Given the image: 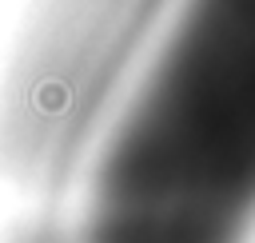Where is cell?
<instances>
[{
    "label": "cell",
    "instance_id": "cell-2",
    "mask_svg": "<svg viewBox=\"0 0 255 243\" xmlns=\"http://www.w3.org/2000/svg\"><path fill=\"white\" fill-rule=\"evenodd\" d=\"M171 0H44L0 100V167L56 183L92 151Z\"/></svg>",
    "mask_w": 255,
    "mask_h": 243
},
{
    "label": "cell",
    "instance_id": "cell-1",
    "mask_svg": "<svg viewBox=\"0 0 255 243\" xmlns=\"http://www.w3.org/2000/svg\"><path fill=\"white\" fill-rule=\"evenodd\" d=\"M72 243H255V0H171L88 163Z\"/></svg>",
    "mask_w": 255,
    "mask_h": 243
}]
</instances>
